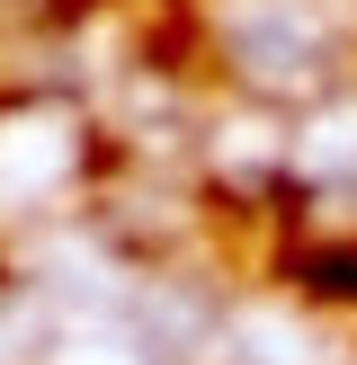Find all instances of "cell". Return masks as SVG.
<instances>
[{
	"label": "cell",
	"mask_w": 357,
	"mask_h": 365,
	"mask_svg": "<svg viewBox=\"0 0 357 365\" xmlns=\"http://www.w3.org/2000/svg\"><path fill=\"white\" fill-rule=\"evenodd\" d=\"M81 160H89V143H81V116L71 107L36 98V143H18V107H0V205L81 178Z\"/></svg>",
	"instance_id": "obj_1"
}]
</instances>
